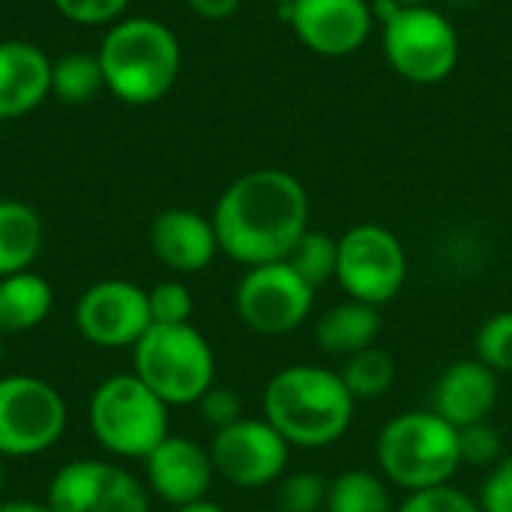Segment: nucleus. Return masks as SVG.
<instances>
[{
  "instance_id": "1",
  "label": "nucleus",
  "mask_w": 512,
  "mask_h": 512,
  "mask_svg": "<svg viewBox=\"0 0 512 512\" xmlns=\"http://www.w3.org/2000/svg\"><path fill=\"white\" fill-rule=\"evenodd\" d=\"M210 219L222 255L243 267L273 264L309 231V195L291 171L255 168L225 186Z\"/></svg>"
},
{
  "instance_id": "2",
  "label": "nucleus",
  "mask_w": 512,
  "mask_h": 512,
  "mask_svg": "<svg viewBox=\"0 0 512 512\" xmlns=\"http://www.w3.org/2000/svg\"><path fill=\"white\" fill-rule=\"evenodd\" d=\"M357 402L339 372L294 363L279 369L261 393V417L291 450H327L354 426Z\"/></svg>"
},
{
  "instance_id": "3",
  "label": "nucleus",
  "mask_w": 512,
  "mask_h": 512,
  "mask_svg": "<svg viewBox=\"0 0 512 512\" xmlns=\"http://www.w3.org/2000/svg\"><path fill=\"white\" fill-rule=\"evenodd\" d=\"M96 57L105 90L126 105H153L165 99L183 63L177 33L150 15L114 21L102 36Z\"/></svg>"
},
{
  "instance_id": "4",
  "label": "nucleus",
  "mask_w": 512,
  "mask_h": 512,
  "mask_svg": "<svg viewBox=\"0 0 512 512\" xmlns=\"http://www.w3.org/2000/svg\"><path fill=\"white\" fill-rule=\"evenodd\" d=\"M378 474L402 495L453 483L462 468L459 429L432 408L390 417L375 438Z\"/></svg>"
},
{
  "instance_id": "5",
  "label": "nucleus",
  "mask_w": 512,
  "mask_h": 512,
  "mask_svg": "<svg viewBox=\"0 0 512 512\" xmlns=\"http://www.w3.org/2000/svg\"><path fill=\"white\" fill-rule=\"evenodd\" d=\"M87 423L105 453L144 462L171 435V408L135 372H120L93 390Z\"/></svg>"
},
{
  "instance_id": "6",
  "label": "nucleus",
  "mask_w": 512,
  "mask_h": 512,
  "mask_svg": "<svg viewBox=\"0 0 512 512\" xmlns=\"http://www.w3.org/2000/svg\"><path fill=\"white\" fill-rule=\"evenodd\" d=\"M132 372L168 408H186L216 384V354L195 324H153L132 348Z\"/></svg>"
},
{
  "instance_id": "7",
  "label": "nucleus",
  "mask_w": 512,
  "mask_h": 512,
  "mask_svg": "<svg viewBox=\"0 0 512 512\" xmlns=\"http://www.w3.org/2000/svg\"><path fill=\"white\" fill-rule=\"evenodd\" d=\"M69 411L54 384L36 375H0V459H33L54 450Z\"/></svg>"
},
{
  "instance_id": "8",
  "label": "nucleus",
  "mask_w": 512,
  "mask_h": 512,
  "mask_svg": "<svg viewBox=\"0 0 512 512\" xmlns=\"http://www.w3.org/2000/svg\"><path fill=\"white\" fill-rule=\"evenodd\" d=\"M381 42L390 69L414 84H438L459 63V33L432 3L402 6L381 24Z\"/></svg>"
},
{
  "instance_id": "9",
  "label": "nucleus",
  "mask_w": 512,
  "mask_h": 512,
  "mask_svg": "<svg viewBox=\"0 0 512 512\" xmlns=\"http://www.w3.org/2000/svg\"><path fill=\"white\" fill-rule=\"evenodd\" d=\"M405 279L408 252L390 228L378 222H360L339 237L336 282L345 297L381 309L399 297Z\"/></svg>"
},
{
  "instance_id": "10",
  "label": "nucleus",
  "mask_w": 512,
  "mask_h": 512,
  "mask_svg": "<svg viewBox=\"0 0 512 512\" xmlns=\"http://www.w3.org/2000/svg\"><path fill=\"white\" fill-rule=\"evenodd\" d=\"M315 288L306 285L288 261L246 267L234 288V309L246 330L258 336H288L303 327L315 309Z\"/></svg>"
},
{
  "instance_id": "11",
  "label": "nucleus",
  "mask_w": 512,
  "mask_h": 512,
  "mask_svg": "<svg viewBox=\"0 0 512 512\" xmlns=\"http://www.w3.org/2000/svg\"><path fill=\"white\" fill-rule=\"evenodd\" d=\"M45 504L51 512H150V492L117 462L75 459L51 477Z\"/></svg>"
},
{
  "instance_id": "12",
  "label": "nucleus",
  "mask_w": 512,
  "mask_h": 512,
  "mask_svg": "<svg viewBox=\"0 0 512 512\" xmlns=\"http://www.w3.org/2000/svg\"><path fill=\"white\" fill-rule=\"evenodd\" d=\"M207 450L216 477L246 492L276 486L291 462L288 441L264 417H243L234 426L213 432Z\"/></svg>"
},
{
  "instance_id": "13",
  "label": "nucleus",
  "mask_w": 512,
  "mask_h": 512,
  "mask_svg": "<svg viewBox=\"0 0 512 512\" xmlns=\"http://www.w3.org/2000/svg\"><path fill=\"white\" fill-rule=\"evenodd\" d=\"M153 327L147 288L129 279H99L81 291L75 303V330L84 342L114 351L135 348V342Z\"/></svg>"
},
{
  "instance_id": "14",
  "label": "nucleus",
  "mask_w": 512,
  "mask_h": 512,
  "mask_svg": "<svg viewBox=\"0 0 512 512\" xmlns=\"http://www.w3.org/2000/svg\"><path fill=\"white\" fill-rule=\"evenodd\" d=\"M297 39L321 57H348L372 33L369 0H294L282 9Z\"/></svg>"
},
{
  "instance_id": "15",
  "label": "nucleus",
  "mask_w": 512,
  "mask_h": 512,
  "mask_svg": "<svg viewBox=\"0 0 512 512\" xmlns=\"http://www.w3.org/2000/svg\"><path fill=\"white\" fill-rule=\"evenodd\" d=\"M216 468L210 450L186 435H168L144 459V486L150 498L168 504L171 510L210 498Z\"/></svg>"
},
{
  "instance_id": "16",
  "label": "nucleus",
  "mask_w": 512,
  "mask_h": 512,
  "mask_svg": "<svg viewBox=\"0 0 512 512\" xmlns=\"http://www.w3.org/2000/svg\"><path fill=\"white\" fill-rule=\"evenodd\" d=\"M147 237L156 261L174 273H201L219 255L213 219L189 207L159 210L150 222Z\"/></svg>"
},
{
  "instance_id": "17",
  "label": "nucleus",
  "mask_w": 512,
  "mask_h": 512,
  "mask_svg": "<svg viewBox=\"0 0 512 512\" xmlns=\"http://www.w3.org/2000/svg\"><path fill=\"white\" fill-rule=\"evenodd\" d=\"M501 399V378L477 357L453 360L435 381L432 411L453 429H465L492 417Z\"/></svg>"
},
{
  "instance_id": "18",
  "label": "nucleus",
  "mask_w": 512,
  "mask_h": 512,
  "mask_svg": "<svg viewBox=\"0 0 512 512\" xmlns=\"http://www.w3.org/2000/svg\"><path fill=\"white\" fill-rule=\"evenodd\" d=\"M51 96V57L27 39L0 42V120L36 111Z\"/></svg>"
},
{
  "instance_id": "19",
  "label": "nucleus",
  "mask_w": 512,
  "mask_h": 512,
  "mask_svg": "<svg viewBox=\"0 0 512 512\" xmlns=\"http://www.w3.org/2000/svg\"><path fill=\"white\" fill-rule=\"evenodd\" d=\"M381 309L345 297L342 303H333L315 318V342L330 357H351L363 348L378 345L381 336Z\"/></svg>"
},
{
  "instance_id": "20",
  "label": "nucleus",
  "mask_w": 512,
  "mask_h": 512,
  "mask_svg": "<svg viewBox=\"0 0 512 512\" xmlns=\"http://www.w3.org/2000/svg\"><path fill=\"white\" fill-rule=\"evenodd\" d=\"M54 309V288L36 270L0 276V333L36 330Z\"/></svg>"
},
{
  "instance_id": "21",
  "label": "nucleus",
  "mask_w": 512,
  "mask_h": 512,
  "mask_svg": "<svg viewBox=\"0 0 512 512\" xmlns=\"http://www.w3.org/2000/svg\"><path fill=\"white\" fill-rule=\"evenodd\" d=\"M45 246L39 213L15 198H0V276L33 270Z\"/></svg>"
},
{
  "instance_id": "22",
  "label": "nucleus",
  "mask_w": 512,
  "mask_h": 512,
  "mask_svg": "<svg viewBox=\"0 0 512 512\" xmlns=\"http://www.w3.org/2000/svg\"><path fill=\"white\" fill-rule=\"evenodd\" d=\"M399 501L393 498V486L366 468H351L330 477L327 507L324 512H396Z\"/></svg>"
},
{
  "instance_id": "23",
  "label": "nucleus",
  "mask_w": 512,
  "mask_h": 512,
  "mask_svg": "<svg viewBox=\"0 0 512 512\" xmlns=\"http://www.w3.org/2000/svg\"><path fill=\"white\" fill-rule=\"evenodd\" d=\"M339 378L345 381V387L357 405L360 402H378L396 384V360L381 345H372V348H363V351L345 357Z\"/></svg>"
},
{
  "instance_id": "24",
  "label": "nucleus",
  "mask_w": 512,
  "mask_h": 512,
  "mask_svg": "<svg viewBox=\"0 0 512 512\" xmlns=\"http://www.w3.org/2000/svg\"><path fill=\"white\" fill-rule=\"evenodd\" d=\"M105 90L102 66L96 54L69 51L51 60V96L63 105H84Z\"/></svg>"
},
{
  "instance_id": "25",
  "label": "nucleus",
  "mask_w": 512,
  "mask_h": 512,
  "mask_svg": "<svg viewBox=\"0 0 512 512\" xmlns=\"http://www.w3.org/2000/svg\"><path fill=\"white\" fill-rule=\"evenodd\" d=\"M297 276L312 285L315 291L336 282V267H339V237H330L327 231H315L309 228L297 243L294 249L288 252L285 258Z\"/></svg>"
},
{
  "instance_id": "26",
  "label": "nucleus",
  "mask_w": 512,
  "mask_h": 512,
  "mask_svg": "<svg viewBox=\"0 0 512 512\" xmlns=\"http://www.w3.org/2000/svg\"><path fill=\"white\" fill-rule=\"evenodd\" d=\"M273 489V507L279 512H324L330 477L321 471H288Z\"/></svg>"
},
{
  "instance_id": "27",
  "label": "nucleus",
  "mask_w": 512,
  "mask_h": 512,
  "mask_svg": "<svg viewBox=\"0 0 512 512\" xmlns=\"http://www.w3.org/2000/svg\"><path fill=\"white\" fill-rule=\"evenodd\" d=\"M474 357L498 378L512 375V309L489 315L474 336Z\"/></svg>"
},
{
  "instance_id": "28",
  "label": "nucleus",
  "mask_w": 512,
  "mask_h": 512,
  "mask_svg": "<svg viewBox=\"0 0 512 512\" xmlns=\"http://www.w3.org/2000/svg\"><path fill=\"white\" fill-rule=\"evenodd\" d=\"M504 456H507L504 453V438H501V432L489 420L459 429V459H462V468L489 471Z\"/></svg>"
},
{
  "instance_id": "29",
  "label": "nucleus",
  "mask_w": 512,
  "mask_h": 512,
  "mask_svg": "<svg viewBox=\"0 0 512 512\" xmlns=\"http://www.w3.org/2000/svg\"><path fill=\"white\" fill-rule=\"evenodd\" d=\"M147 306H150V321L153 324H192L195 300L189 285L180 279H165L147 291Z\"/></svg>"
},
{
  "instance_id": "30",
  "label": "nucleus",
  "mask_w": 512,
  "mask_h": 512,
  "mask_svg": "<svg viewBox=\"0 0 512 512\" xmlns=\"http://www.w3.org/2000/svg\"><path fill=\"white\" fill-rule=\"evenodd\" d=\"M396 512H483L477 498L468 495L465 489H456L453 483L438 486V489H423L411 492L399 501Z\"/></svg>"
},
{
  "instance_id": "31",
  "label": "nucleus",
  "mask_w": 512,
  "mask_h": 512,
  "mask_svg": "<svg viewBox=\"0 0 512 512\" xmlns=\"http://www.w3.org/2000/svg\"><path fill=\"white\" fill-rule=\"evenodd\" d=\"M54 9L72 21V24H81V27H102V24H114L123 18L129 0H51Z\"/></svg>"
},
{
  "instance_id": "32",
  "label": "nucleus",
  "mask_w": 512,
  "mask_h": 512,
  "mask_svg": "<svg viewBox=\"0 0 512 512\" xmlns=\"http://www.w3.org/2000/svg\"><path fill=\"white\" fill-rule=\"evenodd\" d=\"M195 408L201 411V420H204L213 432L228 429V426H234L237 420L246 417V414H243V399L237 396V390L219 387V384H213V387L201 396V402H198Z\"/></svg>"
},
{
  "instance_id": "33",
  "label": "nucleus",
  "mask_w": 512,
  "mask_h": 512,
  "mask_svg": "<svg viewBox=\"0 0 512 512\" xmlns=\"http://www.w3.org/2000/svg\"><path fill=\"white\" fill-rule=\"evenodd\" d=\"M474 498L483 512H512V453L486 471V480Z\"/></svg>"
},
{
  "instance_id": "34",
  "label": "nucleus",
  "mask_w": 512,
  "mask_h": 512,
  "mask_svg": "<svg viewBox=\"0 0 512 512\" xmlns=\"http://www.w3.org/2000/svg\"><path fill=\"white\" fill-rule=\"evenodd\" d=\"M186 6L204 21H225L240 9V0H186Z\"/></svg>"
},
{
  "instance_id": "35",
  "label": "nucleus",
  "mask_w": 512,
  "mask_h": 512,
  "mask_svg": "<svg viewBox=\"0 0 512 512\" xmlns=\"http://www.w3.org/2000/svg\"><path fill=\"white\" fill-rule=\"evenodd\" d=\"M0 512H51V507L45 501H0Z\"/></svg>"
},
{
  "instance_id": "36",
  "label": "nucleus",
  "mask_w": 512,
  "mask_h": 512,
  "mask_svg": "<svg viewBox=\"0 0 512 512\" xmlns=\"http://www.w3.org/2000/svg\"><path fill=\"white\" fill-rule=\"evenodd\" d=\"M171 512H228L222 504H216V501H210V498H204V501H195V504H186V507H177V510Z\"/></svg>"
},
{
  "instance_id": "37",
  "label": "nucleus",
  "mask_w": 512,
  "mask_h": 512,
  "mask_svg": "<svg viewBox=\"0 0 512 512\" xmlns=\"http://www.w3.org/2000/svg\"><path fill=\"white\" fill-rule=\"evenodd\" d=\"M6 495V459H0V501Z\"/></svg>"
},
{
  "instance_id": "38",
  "label": "nucleus",
  "mask_w": 512,
  "mask_h": 512,
  "mask_svg": "<svg viewBox=\"0 0 512 512\" xmlns=\"http://www.w3.org/2000/svg\"><path fill=\"white\" fill-rule=\"evenodd\" d=\"M402 6H429L432 0H399Z\"/></svg>"
},
{
  "instance_id": "39",
  "label": "nucleus",
  "mask_w": 512,
  "mask_h": 512,
  "mask_svg": "<svg viewBox=\"0 0 512 512\" xmlns=\"http://www.w3.org/2000/svg\"><path fill=\"white\" fill-rule=\"evenodd\" d=\"M3 357H6V348H3V333H0V366H3Z\"/></svg>"
},
{
  "instance_id": "40",
  "label": "nucleus",
  "mask_w": 512,
  "mask_h": 512,
  "mask_svg": "<svg viewBox=\"0 0 512 512\" xmlns=\"http://www.w3.org/2000/svg\"><path fill=\"white\" fill-rule=\"evenodd\" d=\"M273 3H279V6H282V9H285V6H291V3H294V0H273Z\"/></svg>"
},
{
  "instance_id": "41",
  "label": "nucleus",
  "mask_w": 512,
  "mask_h": 512,
  "mask_svg": "<svg viewBox=\"0 0 512 512\" xmlns=\"http://www.w3.org/2000/svg\"><path fill=\"white\" fill-rule=\"evenodd\" d=\"M255 512H279L276 507H264V510H255Z\"/></svg>"
}]
</instances>
